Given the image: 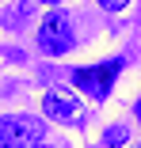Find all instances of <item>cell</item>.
<instances>
[{
	"mask_svg": "<svg viewBox=\"0 0 141 148\" xmlns=\"http://www.w3.org/2000/svg\"><path fill=\"white\" fill-rule=\"evenodd\" d=\"M38 49L50 53V57H61V53H73L76 46V34H73V19L61 12V8H50L46 19L38 23V34H35Z\"/></svg>",
	"mask_w": 141,
	"mask_h": 148,
	"instance_id": "cell-1",
	"label": "cell"
},
{
	"mask_svg": "<svg viewBox=\"0 0 141 148\" xmlns=\"http://www.w3.org/2000/svg\"><path fill=\"white\" fill-rule=\"evenodd\" d=\"M46 137V122L31 114H4L0 118V148H38Z\"/></svg>",
	"mask_w": 141,
	"mask_h": 148,
	"instance_id": "cell-2",
	"label": "cell"
},
{
	"mask_svg": "<svg viewBox=\"0 0 141 148\" xmlns=\"http://www.w3.org/2000/svg\"><path fill=\"white\" fill-rule=\"evenodd\" d=\"M122 72V57H111V61L103 65H92V69H76L73 72V84H76V91H84L88 99L103 103L111 95V87H115V76Z\"/></svg>",
	"mask_w": 141,
	"mask_h": 148,
	"instance_id": "cell-3",
	"label": "cell"
},
{
	"mask_svg": "<svg viewBox=\"0 0 141 148\" xmlns=\"http://www.w3.org/2000/svg\"><path fill=\"white\" fill-rule=\"evenodd\" d=\"M42 114L50 122H61V125H80L84 122V103L69 91H46L42 95Z\"/></svg>",
	"mask_w": 141,
	"mask_h": 148,
	"instance_id": "cell-4",
	"label": "cell"
},
{
	"mask_svg": "<svg viewBox=\"0 0 141 148\" xmlns=\"http://www.w3.org/2000/svg\"><path fill=\"white\" fill-rule=\"evenodd\" d=\"M126 140H130V125L126 122H111L103 129V144L107 148H126Z\"/></svg>",
	"mask_w": 141,
	"mask_h": 148,
	"instance_id": "cell-5",
	"label": "cell"
},
{
	"mask_svg": "<svg viewBox=\"0 0 141 148\" xmlns=\"http://www.w3.org/2000/svg\"><path fill=\"white\" fill-rule=\"evenodd\" d=\"M95 4H99L103 12H122V8L130 4V0H95Z\"/></svg>",
	"mask_w": 141,
	"mask_h": 148,
	"instance_id": "cell-6",
	"label": "cell"
},
{
	"mask_svg": "<svg viewBox=\"0 0 141 148\" xmlns=\"http://www.w3.org/2000/svg\"><path fill=\"white\" fill-rule=\"evenodd\" d=\"M38 4H50V8H57V4H61V0H38Z\"/></svg>",
	"mask_w": 141,
	"mask_h": 148,
	"instance_id": "cell-7",
	"label": "cell"
},
{
	"mask_svg": "<svg viewBox=\"0 0 141 148\" xmlns=\"http://www.w3.org/2000/svg\"><path fill=\"white\" fill-rule=\"evenodd\" d=\"M133 114H137V122H141V99H137V106H133Z\"/></svg>",
	"mask_w": 141,
	"mask_h": 148,
	"instance_id": "cell-8",
	"label": "cell"
},
{
	"mask_svg": "<svg viewBox=\"0 0 141 148\" xmlns=\"http://www.w3.org/2000/svg\"><path fill=\"white\" fill-rule=\"evenodd\" d=\"M38 148H42V144H38Z\"/></svg>",
	"mask_w": 141,
	"mask_h": 148,
	"instance_id": "cell-9",
	"label": "cell"
}]
</instances>
